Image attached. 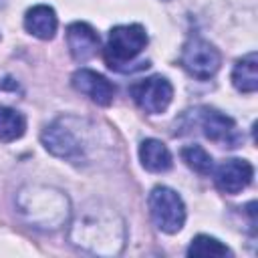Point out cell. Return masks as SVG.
Here are the masks:
<instances>
[{"label": "cell", "mask_w": 258, "mask_h": 258, "mask_svg": "<svg viewBox=\"0 0 258 258\" xmlns=\"http://www.w3.org/2000/svg\"><path fill=\"white\" fill-rule=\"evenodd\" d=\"M71 242L93 254H119L125 244V222L101 202L87 204L71 224Z\"/></svg>", "instance_id": "1"}, {"label": "cell", "mask_w": 258, "mask_h": 258, "mask_svg": "<svg viewBox=\"0 0 258 258\" xmlns=\"http://www.w3.org/2000/svg\"><path fill=\"white\" fill-rule=\"evenodd\" d=\"M16 206L22 218L38 230H56L69 220L71 214L67 196L46 185H28L20 189Z\"/></svg>", "instance_id": "2"}, {"label": "cell", "mask_w": 258, "mask_h": 258, "mask_svg": "<svg viewBox=\"0 0 258 258\" xmlns=\"http://www.w3.org/2000/svg\"><path fill=\"white\" fill-rule=\"evenodd\" d=\"M75 117H60L54 123H50L42 131V143L46 151H50L56 157H62L73 163H81L87 159L89 151V135L87 129L75 127Z\"/></svg>", "instance_id": "3"}, {"label": "cell", "mask_w": 258, "mask_h": 258, "mask_svg": "<svg viewBox=\"0 0 258 258\" xmlns=\"http://www.w3.org/2000/svg\"><path fill=\"white\" fill-rule=\"evenodd\" d=\"M147 44V32L141 24H121L111 28L105 46V60L113 71H135L131 64Z\"/></svg>", "instance_id": "4"}, {"label": "cell", "mask_w": 258, "mask_h": 258, "mask_svg": "<svg viewBox=\"0 0 258 258\" xmlns=\"http://www.w3.org/2000/svg\"><path fill=\"white\" fill-rule=\"evenodd\" d=\"M147 204H149L151 220L161 232L175 234L181 230L185 222V206L171 187H165V185L153 187Z\"/></svg>", "instance_id": "5"}, {"label": "cell", "mask_w": 258, "mask_h": 258, "mask_svg": "<svg viewBox=\"0 0 258 258\" xmlns=\"http://www.w3.org/2000/svg\"><path fill=\"white\" fill-rule=\"evenodd\" d=\"M220 62H222L220 50L214 44H210L208 40L191 38L185 42L183 52H181V64L191 77L202 79V81L210 79L218 73Z\"/></svg>", "instance_id": "6"}, {"label": "cell", "mask_w": 258, "mask_h": 258, "mask_svg": "<svg viewBox=\"0 0 258 258\" xmlns=\"http://www.w3.org/2000/svg\"><path fill=\"white\" fill-rule=\"evenodd\" d=\"M131 97L139 109L149 115L163 113L173 97V87L165 77H149L131 87Z\"/></svg>", "instance_id": "7"}, {"label": "cell", "mask_w": 258, "mask_h": 258, "mask_svg": "<svg viewBox=\"0 0 258 258\" xmlns=\"http://www.w3.org/2000/svg\"><path fill=\"white\" fill-rule=\"evenodd\" d=\"M198 125L210 141L224 143L228 147H236L238 131H236V123L228 115H224L216 109H210V107H202L198 113Z\"/></svg>", "instance_id": "8"}, {"label": "cell", "mask_w": 258, "mask_h": 258, "mask_svg": "<svg viewBox=\"0 0 258 258\" xmlns=\"http://www.w3.org/2000/svg\"><path fill=\"white\" fill-rule=\"evenodd\" d=\"M254 167L246 159H226L214 171V181L224 194H240L252 181Z\"/></svg>", "instance_id": "9"}, {"label": "cell", "mask_w": 258, "mask_h": 258, "mask_svg": "<svg viewBox=\"0 0 258 258\" xmlns=\"http://www.w3.org/2000/svg\"><path fill=\"white\" fill-rule=\"evenodd\" d=\"M73 87L101 107L111 105L115 97V85L91 69H79L73 75Z\"/></svg>", "instance_id": "10"}, {"label": "cell", "mask_w": 258, "mask_h": 258, "mask_svg": "<svg viewBox=\"0 0 258 258\" xmlns=\"http://www.w3.org/2000/svg\"><path fill=\"white\" fill-rule=\"evenodd\" d=\"M67 44L71 50V56L77 62H85L99 50V34L87 24V22H73L67 28Z\"/></svg>", "instance_id": "11"}, {"label": "cell", "mask_w": 258, "mask_h": 258, "mask_svg": "<svg viewBox=\"0 0 258 258\" xmlns=\"http://www.w3.org/2000/svg\"><path fill=\"white\" fill-rule=\"evenodd\" d=\"M56 26H58V20H56V14L50 6L46 4H38V6H32L26 16H24V28L40 38V40H50L56 32Z\"/></svg>", "instance_id": "12"}, {"label": "cell", "mask_w": 258, "mask_h": 258, "mask_svg": "<svg viewBox=\"0 0 258 258\" xmlns=\"http://www.w3.org/2000/svg\"><path fill=\"white\" fill-rule=\"evenodd\" d=\"M139 159L147 171L161 173L171 167V153L159 139H145L139 145Z\"/></svg>", "instance_id": "13"}, {"label": "cell", "mask_w": 258, "mask_h": 258, "mask_svg": "<svg viewBox=\"0 0 258 258\" xmlns=\"http://www.w3.org/2000/svg\"><path fill=\"white\" fill-rule=\"evenodd\" d=\"M232 83L240 93H254L258 89V56H256V52H248L234 64Z\"/></svg>", "instance_id": "14"}, {"label": "cell", "mask_w": 258, "mask_h": 258, "mask_svg": "<svg viewBox=\"0 0 258 258\" xmlns=\"http://www.w3.org/2000/svg\"><path fill=\"white\" fill-rule=\"evenodd\" d=\"M26 119L16 109L0 105V141H14L24 135Z\"/></svg>", "instance_id": "15"}, {"label": "cell", "mask_w": 258, "mask_h": 258, "mask_svg": "<svg viewBox=\"0 0 258 258\" xmlns=\"http://www.w3.org/2000/svg\"><path fill=\"white\" fill-rule=\"evenodd\" d=\"M230 248L226 244H222L220 240L200 234L191 240L189 248H187V256H196V258H222V256H230Z\"/></svg>", "instance_id": "16"}, {"label": "cell", "mask_w": 258, "mask_h": 258, "mask_svg": "<svg viewBox=\"0 0 258 258\" xmlns=\"http://www.w3.org/2000/svg\"><path fill=\"white\" fill-rule=\"evenodd\" d=\"M181 159L185 161V165L189 169H194L200 175H208L214 169V163H212L210 153L204 147H200V145H187V147H183L181 149Z\"/></svg>", "instance_id": "17"}]
</instances>
